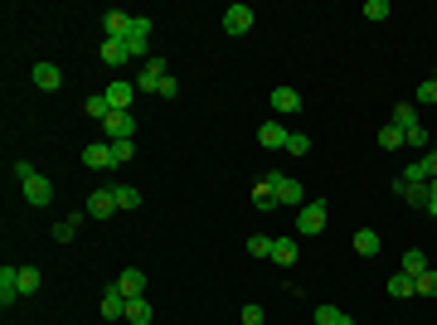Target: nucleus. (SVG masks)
Masks as SVG:
<instances>
[{
	"label": "nucleus",
	"instance_id": "nucleus-7",
	"mask_svg": "<svg viewBox=\"0 0 437 325\" xmlns=\"http://www.w3.org/2000/svg\"><path fill=\"white\" fill-rule=\"evenodd\" d=\"M112 214H117V194H112V185L88 194V218H112Z\"/></svg>",
	"mask_w": 437,
	"mask_h": 325
},
{
	"label": "nucleus",
	"instance_id": "nucleus-12",
	"mask_svg": "<svg viewBox=\"0 0 437 325\" xmlns=\"http://www.w3.org/2000/svg\"><path fill=\"white\" fill-rule=\"evenodd\" d=\"M127 29H132V15H127V10H102V34H107V39H127Z\"/></svg>",
	"mask_w": 437,
	"mask_h": 325
},
{
	"label": "nucleus",
	"instance_id": "nucleus-25",
	"mask_svg": "<svg viewBox=\"0 0 437 325\" xmlns=\"http://www.w3.org/2000/svg\"><path fill=\"white\" fill-rule=\"evenodd\" d=\"M379 146H384V151H399V146H409V132L389 122V127H384V132H379Z\"/></svg>",
	"mask_w": 437,
	"mask_h": 325
},
{
	"label": "nucleus",
	"instance_id": "nucleus-37",
	"mask_svg": "<svg viewBox=\"0 0 437 325\" xmlns=\"http://www.w3.org/2000/svg\"><path fill=\"white\" fill-rule=\"evenodd\" d=\"M364 20H374V25L389 20V0H369V5H364Z\"/></svg>",
	"mask_w": 437,
	"mask_h": 325
},
{
	"label": "nucleus",
	"instance_id": "nucleus-29",
	"mask_svg": "<svg viewBox=\"0 0 437 325\" xmlns=\"http://www.w3.org/2000/svg\"><path fill=\"white\" fill-rule=\"evenodd\" d=\"M409 146H413V151H423V156H428V151H433L437 141H433V132H428V127H413V132H409Z\"/></svg>",
	"mask_w": 437,
	"mask_h": 325
},
{
	"label": "nucleus",
	"instance_id": "nucleus-4",
	"mask_svg": "<svg viewBox=\"0 0 437 325\" xmlns=\"http://www.w3.org/2000/svg\"><path fill=\"white\" fill-rule=\"evenodd\" d=\"M20 190H25V199H29V204H39V209H44V204H54V180H49V175H39V170L29 175Z\"/></svg>",
	"mask_w": 437,
	"mask_h": 325
},
{
	"label": "nucleus",
	"instance_id": "nucleus-5",
	"mask_svg": "<svg viewBox=\"0 0 437 325\" xmlns=\"http://www.w3.org/2000/svg\"><path fill=\"white\" fill-rule=\"evenodd\" d=\"M102 97H107V107L112 112H132V97H137V82H127V78H117L102 87Z\"/></svg>",
	"mask_w": 437,
	"mask_h": 325
},
{
	"label": "nucleus",
	"instance_id": "nucleus-13",
	"mask_svg": "<svg viewBox=\"0 0 437 325\" xmlns=\"http://www.w3.org/2000/svg\"><path fill=\"white\" fill-rule=\"evenodd\" d=\"M394 194H399L404 204H418V209H428V199H433L428 185H409V180H394Z\"/></svg>",
	"mask_w": 437,
	"mask_h": 325
},
{
	"label": "nucleus",
	"instance_id": "nucleus-16",
	"mask_svg": "<svg viewBox=\"0 0 437 325\" xmlns=\"http://www.w3.org/2000/svg\"><path fill=\"white\" fill-rule=\"evenodd\" d=\"M287 136L292 132H282V122H263V127H258V141H263L268 151H287Z\"/></svg>",
	"mask_w": 437,
	"mask_h": 325
},
{
	"label": "nucleus",
	"instance_id": "nucleus-26",
	"mask_svg": "<svg viewBox=\"0 0 437 325\" xmlns=\"http://www.w3.org/2000/svg\"><path fill=\"white\" fill-rule=\"evenodd\" d=\"M253 204H258V209H277V190L268 185V175L253 185Z\"/></svg>",
	"mask_w": 437,
	"mask_h": 325
},
{
	"label": "nucleus",
	"instance_id": "nucleus-20",
	"mask_svg": "<svg viewBox=\"0 0 437 325\" xmlns=\"http://www.w3.org/2000/svg\"><path fill=\"white\" fill-rule=\"evenodd\" d=\"M389 122H394V127H404V132L423 127V122H418V107H413V102H394V117H389Z\"/></svg>",
	"mask_w": 437,
	"mask_h": 325
},
{
	"label": "nucleus",
	"instance_id": "nucleus-36",
	"mask_svg": "<svg viewBox=\"0 0 437 325\" xmlns=\"http://www.w3.org/2000/svg\"><path fill=\"white\" fill-rule=\"evenodd\" d=\"M418 297H437V267H428L418 277Z\"/></svg>",
	"mask_w": 437,
	"mask_h": 325
},
{
	"label": "nucleus",
	"instance_id": "nucleus-32",
	"mask_svg": "<svg viewBox=\"0 0 437 325\" xmlns=\"http://www.w3.org/2000/svg\"><path fill=\"white\" fill-rule=\"evenodd\" d=\"M248 252H253V257H273V238H268V233H253V238H248Z\"/></svg>",
	"mask_w": 437,
	"mask_h": 325
},
{
	"label": "nucleus",
	"instance_id": "nucleus-2",
	"mask_svg": "<svg viewBox=\"0 0 437 325\" xmlns=\"http://www.w3.org/2000/svg\"><path fill=\"white\" fill-rule=\"evenodd\" d=\"M268 185L277 190V209H282V204H306V190H301V180H287L282 170H268Z\"/></svg>",
	"mask_w": 437,
	"mask_h": 325
},
{
	"label": "nucleus",
	"instance_id": "nucleus-34",
	"mask_svg": "<svg viewBox=\"0 0 437 325\" xmlns=\"http://www.w3.org/2000/svg\"><path fill=\"white\" fill-rule=\"evenodd\" d=\"M39 292V267H20V297Z\"/></svg>",
	"mask_w": 437,
	"mask_h": 325
},
{
	"label": "nucleus",
	"instance_id": "nucleus-17",
	"mask_svg": "<svg viewBox=\"0 0 437 325\" xmlns=\"http://www.w3.org/2000/svg\"><path fill=\"white\" fill-rule=\"evenodd\" d=\"M389 297H394V301H409V297H418V282H413L409 272H394V277H389Z\"/></svg>",
	"mask_w": 437,
	"mask_h": 325
},
{
	"label": "nucleus",
	"instance_id": "nucleus-43",
	"mask_svg": "<svg viewBox=\"0 0 437 325\" xmlns=\"http://www.w3.org/2000/svg\"><path fill=\"white\" fill-rule=\"evenodd\" d=\"M428 190H433V199H428V214H437V180H428Z\"/></svg>",
	"mask_w": 437,
	"mask_h": 325
},
{
	"label": "nucleus",
	"instance_id": "nucleus-28",
	"mask_svg": "<svg viewBox=\"0 0 437 325\" xmlns=\"http://www.w3.org/2000/svg\"><path fill=\"white\" fill-rule=\"evenodd\" d=\"M428 102H437V78H428V82L413 87V107H428Z\"/></svg>",
	"mask_w": 437,
	"mask_h": 325
},
{
	"label": "nucleus",
	"instance_id": "nucleus-35",
	"mask_svg": "<svg viewBox=\"0 0 437 325\" xmlns=\"http://www.w3.org/2000/svg\"><path fill=\"white\" fill-rule=\"evenodd\" d=\"M132 156H137V146H132V141H112V165H127Z\"/></svg>",
	"mask_w": 437,
	"mask_h": 325
},
{
	"label": "nucleus",
	"instance_id": "nucleus-41",
	"mask_svg": "<svg viewBox=\"0 0 437 325\" xmlns=\"http://www.w3.org/2000/svg\"><path fill=\"white\" fill-rule=\"evenodd\" d=\"M156 92H161V97H175V92H180V82H175V73H170V78H165L161 87H156Z\"/></svg>",
	"mask_w": 437,
	"mask_h": 325
},
{
	"label": "nucleus",
	"instance_id": "nucleus-22",
	"mask_svg": "<svg viewBox=\"0 0 437 325\" xmlns=\"http://www.w3.org/2000/svg\"><path fill=\"white\" fill-rule=\"evenodd\" d=\"M273 262L277 267H292L297 262V243L292 238H273Z\"/></svg>",
	"mask_w": 437,
	"mask_h": 325
},
{
	"label": "nucleus",
	"instance_id": "nucleus-40",
	"mask_svg": "<svg viewBox=\"0 0 437 325\" xmlns=\"http://www.w3.org/2000/svg\"><path fill=\"white\" fill-rule=\"evenodd\" d=\"M418 165H423V175H428V180H437V146L428 151V156H418Z\"/></svg>",
	"mask_w": 437,
	"mask_h": 325
},
{
	"label": "nucleus",
	"instance_id": "nucleus-14",
	"mask_svg": "<svg viewBox=\"0 0 437 325\" xmlns=\"http://www.w3.org/2000/svg\"><path fill=\"white\" fill-rule=\"evenodd\" d=\"M273 112H277V117L301 112V92H297V87H273Z\"/></svg>",
	"mask_w": 437,
	"mask_h": 325
},
{
	"label": "nucleus",
	"instance_id": "nucleus-24",
	"mask_svg": "<svg viewBox=\"0 0 437 325\" xmlns=\"http://www.w3.org/2000/svg\"><path fill=\"white\" fill-rule=\"evenodd\" d=\"M399 272H409L413 282H418V277H423V272H428V257H423V252H418V247H409V252H404V262H399Z\"/></svg>",
	"mask_w": 437,
	"mask_h": 325
},
{
	"label": "nucleus",
	"instance_id": "nucleus-11",
	"mask_svg": "<svg viewBox=\"0 0 437 325\" xmlns=\"http://www.w3.org/2000/svg\"><path fill=\"white\" fill-rule=\"evenodd\" d=\"M83 165H88V170H117V165H112V141H93V146L83 151Z\"/></svg>",
	"mask_w": 437,
	"mask_h": 325
},
{
	"label": "nucleus",
	"instance_id": "nucleus-19",
	"mask_svg": "<svg viewBox=\"0 0 437 325\" xmlns=\"http://www.w3.org/2000/svg\"><path fill=\"white\" fill-rule=\"evenodd\" d=\"M58 82H63V73H58L54 63H34V87H44V92H54Z\"/></svg>",
	"mask_w": 437,
	"mask_h": 325
},
{
	"label": "nucleus",
	"instance_id": "nucleus-9",
	"mask_svg": "<svg viewBox=\"0 0 437 325\" xmlns=\"http://www.w3.org/2000/svg\"><path fill=\"white\" fill-rule=\"evenodd\" d=\"M117 292H122V297H127V301L146 297V272H141V267H127V272H122V277H117Z\"/></svg>",
	"mask_w": 437,
	"mask_h": 325
},
{
	"label": "nucleus",
	"instance_id": "nucleus-3",
	"mask_svg": "<svg viewBox=\"0 0 437 325\" xmlns=\"http://www.w3.org/2000/svg\"><path fill=\"white\" fill-rule=\"evenodd\" d=\"M165 78H170V68H165V58H161V54H151V58H146V63H141V73H137V87H141V92H156V87H161Z\"/></svg>",
	"mask_w": 437,
	"mask_h": 325
},
{
	"label": "nucleus",
	"instance_id": "nucleus-15",
	"mask_svg": "<svg viewBox=\"0 0 437 325\" xmlns=\"http://www.w3.org/2000/svg\"><path fill=\"white\" fill-rule=\"evenodd\" d=\"M98 311H102L107 321H122V316H127V297H122L117 287H107V292H102V301H98Z\"/></svg>",
	"mask_w": 437,
	"mask_h": 325
},
{
	"label": "nucleus",
	"instance_id": "nucleus-30",
	"mask_svg": "<svg viewBox=\"0 0 437 325\" xmlns=\"http://www.w3.org/2000/svg\"><path fill=\"white\" fill-rule=\"evenodd\" d=\"M112 194H117V209H137L141 204V190H132V185H112Z\"/></svg>",
	"mask_w": 437,
	"mask_h": 325
},
{
	"label": "nucleus",
	"instance_id": "nucleus-42",
	"mask_svg": "<svg viewBox=\"0 0 437 325\" xmlns=\"http://www.w3.org/2000/svg\"><path fill=\"white\" fill-rule=\"evenodd\" d=\"M29 175H34V165H29V161H15V180H20V185H25Z\"/></svg>",
	"mask_w": 437,
	"mask_h": 325
},
{
	"label": "nucleus",
	"instance_id": "nucleus-18",
	"mask_svg": "<svg viewBox=\"0 0 437 325\" xmlns=\"http://www.w3.org/2000/svg\"><path fill=\"white\" fill-rule=\"evenodd\" d=\"M83 218H88V209H78V214H68V218H58V223H54V243H68V238L83 228Z\"/></svg>",
	"mask_w": 437,
	"mask_h": 325
},
{
	"label": "nucleus",
	"instance_id": "nucleus-31",
	"mask_svg": "<svg viewBox=\"0 0 437 325\" xmlns=\"http://www.w3.org/2000/svg\"><path fill=\"white\" fill-rule=\"evenodd\" d=\"M102 58H107L112 68H117V63H127V44H122V39H102Z\"/></svg>",
	"mask_w": 437,
	"mask_h": 325
},
{
	"label": "nucleus",
	"instance_id": "nucleus-1",
	"mask_svg": "<svg viewBox=\"0 0 437 325\" xmlns=\"http://www.w3.org/2000/svg\"><path fill=\"white\" fill-rule=\"evenodd\" d=\"M326 199H306V204H301L297 209V233L301 238H316V233H321V228H326Z\"/></svg>",
	"mask_w": 437,
	"mask_h": 325
},
{
	"label": "nucleus",
	"instance_id": "nucleus-39",
	"mask_svg": "<svg viewBox=\"0 0 437 325\" xmlns=\"http://www.w3.org/2000/svg\"><path fill=\"white\" fill-rule=\"evenodd\" d=\"M287 151H292V156H306V151H311V141H306L301 132H292V136H287Z\"/></svg>",
	"mask_w": 437,
	"mask_h": 325
},
{
	"label": "nucleus",
	"instance_id": "nucleus-21",
	"mask_svg": "<svg viewBox=\"0 0 437 325\" xmlns=\"http://www.w3.org/2000/svg\"><path fill=\"white\" fill-rule=\"evenodd\" d=\"M127 325H151V301L137 297V301H127V316H122Z\"/></svg>",
	"mask_w": 437,
	"mask_h": 325
},
{
	"label": "nucleus",
	"instance_id": "nucleus-8",
	"mask_svg": "<svg viewBox=\"0 0 437 325\" xmlns=\"http://www.w3.org/2000/svg\"><path fill=\"white\" fill-rule=\"evenodd\" d=\"M15 301H20V267H10V262H5V267H0V306L10 311Z\"/></svg>",
	"mask_w": 437,
	"mask_h": 325
},
{
	"label": "nucleus",
	"instance_id": "nucleus-38",
	"mask_svg": "<svg viewBox=\"0 0 437 325\" xmlns=\"http://www.w3.org/2000/svg\"><path fill=\"white\" fill-rule=\"evenodd\" d=\"M263 321H268V311H263L258 301H248L243 306V325H263Z\"/></svg>",
	"mask_w": 437,
	"mask_h": 325
},
{
	"label": "nucleus",
	"instance_id": "nucleus-44",
	"mask_svg": "<svg viewBox=\"0 0 437 325\" xmlns=\"http://www.w3.org/2000/svg\"><path fill=\"white\" fill-rule=\"evenodd\" d=\"M433 78H437V73H433Z\"/></svg>",
	"mask_w": 437,
	"mask_h": 325
},
{
	"label": "nucleus",
	"instance_id": "nucleus-23",
	"mask_svg": "<svg viewBox=\"0 0 437 325\" xmlns=\"http://www.w3.org/2000/svg\"><path fill=\"white\" fill-rule=\"evenodd\" d=\"M379 233H374V228H359V233H355V252H359V257H374V252H379Z\"/></svg>",
	"mask_w": 437,
	"mask_h": 325
},
{
	"label": "nucleus",
	"instance_id": "nucleus-27",
	"mask_svg": "<svg viewBox=\"0 0 437 325\" xmlns=\"http://www.w3.org/2000/svg\"><path fill=\"white\" fill-rule=\"evenodd\" d=\"M316 325H355L340 306H316Z\"/></svg>",
	"mask_w": 437,
	"mask_h": 325
},
{
	"label": "nucleus",
	"instance_id": "nucleus-33",
	"mask_svg": "<svg viewBox=\"0 0 437 325\" xmlns=\"http://www.w3.org/2000/svg\"><path fill=\"white\" fill-rule=\"evenodd\" d=\"M107 97H102V92H93V97H88V117H93V122H107Z\"/></svg>",
	"mask_w": 437,
	"mask_h": 325
},
{
	"label": "nucleus",
	"instance_id": "nucleus-10",
	"mask_svg": "<svg viewBox=\"0 0 437 325\" xmlns=\"http://www.w3.org/2000/svg\"><path fill=\"white\" fill-rule=\"evenodd\" d=\"M253 29V10L248 5H228L223 10V34H248Z\"/></svg>",
	"mask_w": 437,
	"mask_h": 325
},
{
	"label": "nucleus",
	"instance_id": "nucleus-6",
	"mask_svg": "<svg viewBox=\"0 0 437 325\" xmlns=\"http://www.w3.org/2000/svg\"><path fill=\"white\" fill-rule=\"evenodd\" d=\"M132 132H137V117H132V112H107V122H102V136H107V141H132Z\"/></svg>",
	"mask_w": 437,
	"mask_h": 325
}]
</instances>
